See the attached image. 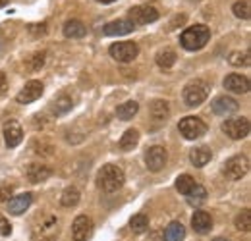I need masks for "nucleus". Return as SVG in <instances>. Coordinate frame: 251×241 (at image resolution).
<instances>
[{
  "mask_svg": "<svg viewBox=\"0 0 251 241\" xmlns=\"http://www.w3.org/2000/svg\"><path fill=\"white\" fill-rule=\"evenodd\" d=\"M126 181L124 170L116 164H106L99 170V176H97V183L99 187L104 191V193H114L118 191Z\"/></svg>",
  "mask_w": 251,
  "mask_h": 241,
  "instance_id": "obj_1",
  "label": "nucleus"
},
{
  "mask_svg": "<svg viewBox=\"0 0 251 241\" xmlns=\"http://www.w3.org/2000/svg\"><path fill=\"white\" fill-rule=\"evenodd\" d=\"M211 39V29L207 25H193V27H188L180 35V43L186 50H201Z\"/></svg>",
  "mask_w": 251,
  "mask_h": 241,
  "instance_id": "obj_2",
  "label": "nucleus"
},
{
  "mask_svg": "<svg viewBox=\"0 0 251 241\" xmlns=\"http://www.w3.org/2000/svg\"><path fill=\"white\" fill-rule=\"evenodd\" d=\"M209 91H211V87H209L207 81H203V79H193V81H189L188 85L184 87V93H182L184 102H186L188 106H199V104H203V102L207 100Z\"/></svg>",
  "mask_w": 251,
  "mask_h": 241,
  "instance_id": "obj_3",
  "label": "nucleus"
},
{
  "mask_svg": "<svg viewBox=\"0 0 251 241\" xmlns=\"http://www.w3.org/2000/svg\"><path fill=\"white\" fill-rule=\"evenodd\" d=\"M58 238V220L56 216H47L39 226L33 228L31 241H56Z\"/></svg>",
  "mask_w": 251,
  "mask_h": 241,
  "instance_id": "obj_4",
  "label": "nucleus"
},
{
  "mask_svg": "<svg viewBox=\"0 0 251 241\" xmlns=\"http://www.w3.org/2000/svg\"><path fill=\"white\" fill-rule=\"evenodd\" d=\"M178 129L186 139L195 141V139H199V137H203L207 133V123L201 118H197V116H186L184 120H180Z\"/></svg>",
  "mask_w": 251,
  "mask_h": 241,
  "instance_id": "obj_5",
  "label": "nucleus"
},
{
  "mask_svg": "<svg viewBox=\"0 0 251 241\" xmlns=\"http://www.w3.org/2000/svg\"><path fill=\"white\" fill-rule=\"evenodd\" d=\"M110 56L116 62H122V64H127V62H133L139 54V47L131 41H122V43H114L110 48H108Z\"/></svg>",
  "mask_w": 251,
  "mask_h": 241,
  "instance_id": "obj_6",
  "label": "nucleus"
},
{
  "mask_svg": "<svg viewBox=\"0 0 251 241\" xmlns=\"http://www.w3.org/2000/svg\"><path fill=\"white\" fill-rule=\"evenodd\" d=\"M157 20L158 12L157 8H153V6H133L129 10V14H127V22H131L133 27L135 25H149V24H153Z\"/></svg>",
  "mask_w": 251,
  "mask_h": 241,
  "instance_id": "obj_7",
  "label": "nucleus"
},
{
  "mask_svg": "<svg viewBox=\"0 0 251 241\" xmlns=\"http://www.w3.org/2000/svg\"><path fill=\"white\" fill-rule=\"evenodd\" d=\"M222 131L230 139H246L250 135V120L244 118V116L228 118V120L222 123Z\"/></svg>",
  "mask_w": 251,
  "mask_h": 241,
  "instance_id": "obj_8",
  "label": "nucleus"
},
{
  "mask_svg": "<svg viewBox=\"0 0 251 241\" xmlns=\"http://www.w3.org/2000/svg\"><path fill=\"white\" fill-rule=\"evenodd\" d=\"M248 172H250V160L246 156H242V154L228 158L226 164H224V174L230 180H242Z\"/></svg>",
  "mask_w": 251,
  "mask_h": 241,
  "instance_id": "obj_9",
  "label": "nucleus"
},
{
  "mask_svg": "<svg viewBox=\"0 0 251 241\" xmlns=\"http://www.w3.org/2000/svg\"><path fill=\"white\" fill-rule=\"evenodd\" d=\"M168 162V152L164 147L155 145V147H149L145 152V164L151 172H160Z\"/></svg>",
  "mask_w": 251,
  "mask_h": 241,
  "instance_id": "obj_10",
  "label": "nucleus"
},
{
  "mask_svg": "<svg viewBox=\"0 0 251 241\" xmlns=\"http://www.w3.org/2000/svg\"><path fill=\"white\" fill-rule=\"evenodd\" d=\"M93 234V220L85 214L77 216L72 224V238L74 241H87Z\"/></svg>",
  "mask_w": 251,
  "mask_h": 241,
  "instance_id": "obj_11",
  "label": "nucleus"
},
{
  "mask_svg": "<svg viewBox=\"0 0 251 241\" xmlns=\"http://www.w3.org/2000/svg\"><path fill=\"white\" fill-rule=\"evenodd\" d=\"M41 95H43V83L33 79L29 83H25V87L16 95V100L20 104H29V102H35L37 98H41Z\"/></svg>",
  "mask_w": 251,
  "mask_h": 241,
  "instance_id": "obj_12",
  "label": "nucleus"
},
{
  "mask_svg": "<svg viewBox=\"0 0 251 241\" xmlns=\"http://www.w3.org/2000/svg\"><path fill=\"white\" fill-rule=\"evenodd\" d=\"M238 108H240V104L232 96H217L213 100V112L217 116H222V118H228V116L236 114Z\"/></svg>",
  "mask_w": 251,
  "mask_h": 241,
  "instance_id": "obj_13",
  "label": "nucleus"
},
{
  "mask_svg": "<svg viewBox=\"0 0 251 241\" xmlns=\"http://www.w3.org/2000/svg\"><path fill=\"white\" fill-rule=\"evenodd\" d=\"M22 139H24V129H22V125L16 120L6 121V123H4V141H6V145H8L10 149H14V147H18V145L22 143Z\"/></svg>",
  "mask_w": 251,
  "mask_h": 241,
  "instance_id": "obj_14",
  "label": "nucleus"
},
{
  "mask_svg": "<svg viewBox=\"0 0 251 241\" xmlns=\"http://www.w3.org/2000/svg\"><path fill=\"white\" fill-rule=\"evenodd\" d=\"M224 87L236 95H244L250 91V79L246 75H240V73H230L224 77Z\"/></svg>",
  "mask_w": 251,
  "mask_h": 241,
  "instance_id": "obj_15",
  "label": "nucleus"
},
{
  "mask_svg": "<svg viewBox=\"0 0 251 241\" xmlns=\"http://www.w3.org/2000/svg\"><path fill=\"white\" fill-rule=\"evenodd\" d=\"M31 201H33L31 193L16 195V197H12L8 201V211H10V214H14V216H20V214H24V212L31 207Z\"/></svg>",
  "mask_w": 251,
  "mask_h": 241,
  "instance_id": "obj_16",
  "label": "nucleus"
},
{
  "mask_svg": "<svg viewBox=\"0 0 251 241\" xmlns=\"http://www.w3.org/2000/svg\"><path fill=\"white\" fill-rule=\"evenodd\" d=\"M191 226L197 234H209L213 230V218L211 214L205 211H195V214L191 216Z\"/></svg>",
  "mask_w": 251,
  "mask_h": 241,
  "instance_id": "obj_17",
  "label": "nucleus"
},
{
  "mask_svg": "<svg viewBox=\"0 0 251 241\" xmlns=\"http://www.w3.org/2000/svg\"><path fill=\"white\" fill-rule=\"evenodd\" d=\"M133 31V24L127 22V20H116V22H110L104 25L102 33L106 37H120V35H127Z\"/></svg>",
  "mask_w": 251,
  "mask_h": 241,
  "instance_id": "obj_18",
  "label": "nucleus"
},
{
  "mask_svg": "<svg viewBox=\"0 0 251 241\" xmlns=\"http://www.w3.org/2000/svg\"><path fill=\"white\" fill-rule=\"evenodd\" d=\"M213 158V152L209 147H195L189 152V160L195 168H203L205 164H209V160Z\"/></svg>",
  "mask_w": 251,
  "mask_h": 241,
  "instance_id": "obj_19",
  "label": "nucleus"
},
{
  "mask_svg": "<svg viewBox=\"0 0 251 241\" xmlns=\"http://www.w3.org/2000/svg\"><path fill=\"white\" fill-rule=\"evenodd\" d=\"M52 170L45 164H29L27 166V178L31 183H39V181H45L50 178Z\"/></svg>",
  "mask_w": 251,
  "mask_h": 241,
  "instance_id": "obj_20",
  "label": "nucleus"
},
{
  "mask_svg": "<svg viewBox=\"0 0 251 241\" xmlns=\"http://www.w3.org/2000/svg\"><path fill=\"white\" fill-rule=\"evenodd\" d=\"M87 35V27L79 20H70L64 24V37L68 39H81Z\"/></svg>",
  "mask_w": 251,
  "mask_h": 241,
  "instance_id": "obj_21",
  "label": "nucleus"
},
{
  "mask_svg": "<svg viewBox=\"0 0 251 241\" xmlns=\"http://www.w3.org/2000/svg\"><path fill=\"white\" fill-rule=\"evenodd\" d=\"M186 228L182 222H170L164 230V241H184Z\"/></svg>",
  "mask_w": 251,
  "mask_h": 241,
  "instance_id": "obj_22",
  "label": "nucleus"
},
{
  "mask_svg": "<svg viewBox=\"0 0 251 241\" xmlns=\"http://www.w3.org/2000/svg\"><path fill=\"white\" fill-rule=\"evenodd\" d=\"M137 110H139V104L135 102V100H127L124 104H120L118 108H116V116L120 118V120H131L135 114H137Z\"/></svg>",
  "mask_w": 251,
  "mask_h": 241,
  "instance_id": "obj_23",
  "label": "nucleus"
},
{
  "mask_svg": "<svg viewBox=\"0 0 251 241\" xmlns=\"http://www.w3.org/2000/svg\"><path fill=\"white\" fill-rule=\"evenodd\" d=\"M79 199H81V195H79V189H77V187H66L64 193L60 195L62 207H68V209L75 207V205L79 203Z\"/></svg>",
  "mask_w": 251,
  "mask_h": 241,
  "instance_id": "obj_24",
  "label": "nucleus"
},
{
  "mask_svg": "<svg viewBox=\"0 0 251 241\" xmlns=\"http://www.w3.org/2000/svg\"><path fill=\"white\" fill-rule=\"evenodd\" d=\"M137 143H139V131L137 129H127L120 139V149L122 151H131V149L137 147Z\"/></svg>",
  "mask_w": 251,
  "mask_h": 241,
  "instance_id": "obj_25",
  "label": "nucleus"
},
{
  "mask_svg": "<svg viewBox=\"0 0 251 241\" xmlns=\"http://www.w3.org/2000/svg\"><path fill=\"white\" fill-rule=\"evenodd\" d=\"M186 197H188L189 205H193V207H195V205H201L203 201H207V189H205L203 185L195 183V185H193V189L189 191Z\"/></svg>",
  "mask_w": 251,
  "mask_h": 241,
  "instance_id": "obj_26",
  "label": "nucleus"
},
{
  "mask_svg": "<svg viewBox=\"0 0 251 241\" xmlns=\"http://www.w3.org/2000/svg\"><path fill=\"white\" fill-rule=\"evenodd\" d=\"M72 104H74V102H72V98H70V96L60 95L58 98H54V100H52V106H50V108H52V112H54L56 116H62V114H66V112L72 108Z\"/></svg>",
  "mask_w": 251,
  "mask_h": 241,
  "instance_id": "obj_27",
  "label": "nucleus"
},
{
  "mask_svg": "<svg viewBox=\"0 0 251 241\" xmlns=\"http://www.w3.org/2000/svg\"><path fill=\"white\" fill-rule=\"evenodd\" d=\"M151 114H153V118H157V120H166V116L170 114V106H168V102L166 100H153L151 102Z\"/></svg>",
  "mask_w": 251,
  "mask_h": 241,
  "instance_id": "obj_28",
  "label": "nucleus"
},
{
  "mask_svg": "<svg viewBox=\"0 0 251 241\" xmlns=\"http://www.w3.org/2000/svg\"><path fill=\"white\" fill-rule=\"evenodd\" d=\"M129 228H131V232H135V234H143V232H147V228H149V218H147V214H135L131 220H129Z\"/></svg>",
  "mask_w": 251,
  "mask_h": 241,
  "instance_id": "obj_29",
  "label": "nucleus"
},
{
  "mask_svg": "<svg viewBox=\"0 0 251 241\" xmlns=\"http://www.w3.org/2000/svg\"><path fill=\"white\" fill-rule=\"evenodd\" d=\"M157 64L160 68H164V70H168V68H172L174 64H176V52L172 50V48H164V50H160L157 54Z\"/></svg>",
  "mask_w": 251,
  "mask_h": 241,
  "instance_id": "obj_30",
  "label": "nucleus"
},
{
  "mask_svg": "<svg viewBox=\"0 0 251 241\" xmlns=\"http://www.w3.org/2000/svg\"><path fill=\"white\" fill-rule=\"evenodd\" d=\"M193 185H195V180H193L189 174H182V176H178V180H176V189H178L182 195H188L189 191L193 189Z\"/></svg>",
  "mask_w": 251,
  "mask_h": 241,
  "instance_id": "obj_31",
  "label": "nucleus"
},
{
  "mask_svg": "<svg viewBox=\"0 0 251 241\" xmlns=\"http://www.w3.org/2000/svg\"><path fill=\"white\" fill-rule=\"evenodd\" d=\"M236 228H238L240 232H250L251 230V211L250 209L242 211L238 216H236Z\"/></svg>",
  "mask_w": 251,
  "mask_h": 241,
  "instance_id": "obj_32",
  "label": "nucleus"
},
{
  "mask_svg": "<svg viewBox=\"0 0 251 241\" xmlns=\"http://www.w3.org/2000/svg\"><path fill=\"white\" fill-rule=\"evenodd\" d=\"M232 10H234V16H236V18H240V20H250L251 12H250V2H248V0L236 2V4L232 6Z\"/></svg>",
  "mask_w": 251,
  "mask_h": 241,
  "instance_id": "obj_33",
  "label": "nucleus"
},
{
  "mask_svg": "<svg viewBox=\"0 0 251 241\" xmlns=\"http://www.w3.org/2000/svg\"><path fill=\"white\" fill-rule=\"evenodd\" d=\"M228 62L232 64V66H250V52L246 50V52H232L230 54V58Z\"/></svg>",
  "mask_w": 251,
  "mask_h": 241,
  "instance_id": "obj_34",
  "label": "nucleus"
},
{
  "mask_svg": "<svg viewBox=\"0 0 251 241\" xmlns=\"http://www.w3.org/2000/svg\"><path fill=\"white\" fill-rule=\"evenodd\" d=\"M45 56H47V52H35L31 58L27 60V68H29L31 72L41 70V68H43V64H45Z\"/></svg>",
  "mask_w": 251,
  "mask_h": 241,
  "instance_id": "obj_35",
  "label": "nucleus"
},
{
  "mask_svg": "<svg viewBox=\"0 0 251 241\" xmlns=\"http://www.w3.org/2000/svg\"><path fill=\"white\" fill-rule=\"evenodd\" d=\"M0 234L2 236H10L12 234V226H10V222L4 216H0Z\"/></svg>",
  "mask_w": 251,
  "mask_h": 241,
  "instance_id": "obj_36",
  "label": "nucleus"
},
{
  "mask_svg": "<svg viewBox=\"0 0 251 241\" xmlns=\"http://www.w3.org/2000/svg\"><path fill=\"white\" fill-rule=\"evenodd\" d=\"M12 187L10 185H0V203H4V201H10V195H12Z\"/></svg>",
  "mask_w": 251,
  "mask_h": 241,
  "instance_id": "obj_37",
  "label": "nucleus"
},
{
  "mask_svg": "<svg viewBox=\"0 0 251 241\" xmlns=\"http://www.w3.org/2000/svg\"><path fill=\"white\" fill-rule=\"evenodd\" d=\"M6 87H8V81H6V75L0 72V93H4L6 91Z\"/></svg>",
  "mask_w": 251,
  "mask_h": 241,
  "instance_id": "obj_38",
  "label": "nucleus"
},
{
  "mask_svg": "<svg viewBox=\"0 0 251 241\" xmlns=\"http://www.w3.org/2000/svg\"><path fill=\"white\" fill-rule=\"evenodd\" d=\"M97 2H102V4H110V2H116V0H97Z\"/></svg>",
  "mask_w": 251,
  "mask_h": 241,
  "instance_id": "obj_39",
  "label": "nucleus"
},
{
  "mask_svg": "<svg viewBox=\"0 0 251 241\" xmlns=\"http://www.w3.org/2000/svg\"><path fill=\"white\" fill-rule=\"evenodd\" d=\"M6 4H8V0H0V8H4Z\"/></svg>",
  "mask_w": 251,
  "mask_h": 241,
  "instance_id": "obj_40",
  "label": "nucleus"
},
{
  "mask_svg": "<svg viewBox=\"0 0 251 241\" xmlns=\"http://www.w3.org/2000/svg\"><path fill=\"white\" fill-rule=\"evenodd\" d=\"M215 241H228V240H224V238H217Z\"/></svg>",
  "mask_w": 251,
  "mask_h": 241,
  "instance_id": "obj_41",
  "label": "nucleus"
}]
</instances>
